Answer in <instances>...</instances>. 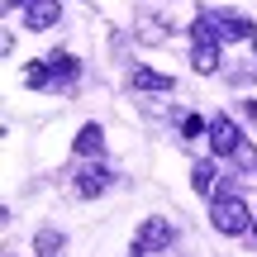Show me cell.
Segmentation results:
<instances>
[{"label": "cell", "instance_id": "cell-1", "mask_svg": "<svg viewBox=\"0 0 257 257\" xmlns=\"http://www.w3.org/2000/svg\"><path fill=\"white\" fill-rule=\"evenodd\" d=\"M210 224H214L219 233H229V238H238V233L252 229V210L238 200V195H214V205H210Z\"/></svg>", "mask_w": 257, "mask_h": 257}, {"label": "cell", "instance_id": "cell-2", "mask_svg": "<svg viewBox=\"0 0 257 257\" xmlns=\"http://www.w3.org/2000/svg\"><path fill=\"white\" fill-rule=\"evenodd\" d=\"M172 243H176V229H172V219H167V214H148V219L138 224V233H134V257L167 252Z\"/></svg>", "mask_w": 257, "mask_h": 257}, {"label": "cell", "instance_id": "cell-3", "mask_svg": "<svg viewBox=\"0 0 257 257\" xmlns=\"http://www.w3.org/2000/svg\"><path fill=\"white\" fill-rule=\"evenodd\" d=\"M210 148H214V157H233L243 148V128L229 119V114H214L210 119Z\"/></svg>", "mask_w": 257, "mask_h": 257}, {"label": "cell", "instance_id": "cell-4", "mask_svg": "<svg viewBox=\"0 0 257 257\" xmlns=\"http://www.w3.org/2000/svg\"><path fill=\"white\" fill-rule=\"evenodd\" d=\"M24 24L34 34H48L53 24H62V0H24Z\"/></svg>", "mask_w": 257, "mask_h": 257}, {"label": "cell", "instance_id": "cell-5", "mask_svg": "<svg viewBox=\"0 0 257 257\" xmlns=\"http://www.w3.org/2000/svg\"><path fill=\"white\" fill-rule=\"evenodd\" d=\"M110 167H100V162H91V167H81V172H76V195H81V200H95V195L100 191H110Z\"/></svg>", "mask_w": 257, "mask_h": 257}, {"label": "cell", "instance_id": "cell-6", "mask_svg": "<svg viewBox=\"0 0 257 257\" xmlns=\"http://www.w3.org/2000/svg\"><path fill=\"white\" fill-rule=\"evenodd\" d=\"M214 24H219V38H252V19L238 10H214Z\"/></svg>", "mask_w": 257, "mask_h": 257}, {"label": "cell", "instance_id": "cell-7", "mask_svg": "<svg viewBox=\"0 0 257 257\" xmlns=\"http://www.w3.org/2000/svg\"><path fill=\"white\" fill-rule=\"evenodd\" d=\"M134 91H176V76H167V72H153V67H134Z\"/></svg>", "mask_w": 257, "mask_h": 257}, {"label": "cell", "instance_id": "cell-8", "mask_svg": "<svg viewBox=\"0 0 257 257\" xmlns=\"http://www.w3.org/2000/svg\"><path fill=\"white\" fill-rule=\"evenodd\" d=\"M219 62H224L219 43H195V48H191V67H195V72H200V76L219 72Z\"/></svg>", "mask_w": 257, "mask_h": 257}, {"label": "cell", "instance_id": "cell-9", "mask_svg": "<svg viewBox=\"0 0 257 257\" xmlns=\"http://www.w3.org/2000/svg\"><path fill=\"white\" fill-rule=\"evenodd\" d=\"M72 148H76L81 157H95V153L105 148V128H100V124H81V134H76Z\"/></svg>", "mask_w": 257, "mask_h": 257}, {"label": "cell", "instance_id": "cell-10", "mask_svg": "<svg viewBox=\"0 0 257 257\" xmlns=\"http://www.w3.org/2000/svg\"><path fill=\"white\" fill-rule=\"evenodd\" d=\"M191 186H195L200 195H214V186H219V167H214V162H195Z\"/></svg>", "mask_w": 257, "mask_h": 257}, {"label": "cell", "instance_id": "cell-11", "mask_svg": "<svg viewBox=\"0 0 257 257\" xmlns=\"http://www.w3.org/2000/svg\"><path fill=\"white\" fill-rule=\"evenodd\" d=\"M34 252L38 257H57V252H62V233H57V229H38L34 233Z\"/></svg>", "mask_w": 257, "mask_h": 257}, {"label": "cell", "instance_id": "cell-12", "mask_svg": "<svg viewBox=\"0 0 257 257\" xmlns=\"http://www.w3.org/2000/svg\"><path fill=\"white\" fill-rule=\"evenodd\" d=\"M48 67H53L57 81H72V76H76V57L72 53H53V57H48Z\"/></svg>", "mask_w": 257, "mask_h": 257}, {"label": "cell", "instance_id": "cell-13", "mask_svg": "<svg viewBox=\"0 0 257 257\" xmlns=\"http://www.w3.org/2000/svg\"><path fill=\"white\" fill-rule=\"evenodd\" d=\"M48 81H53V67H43V62H29V67H24V86H34V91H43Z\"/></svg>", "mask_w": 257, "mask_h": 257}, {"label": "cell", "instance_id": "cell-14", "mask_svg": "<svg viewBox=\"0 0 257 257\" xmlns=\"http://www.w3.org/2000/svg\"><path fill=\"white\" fill-rule=\"evenodd\" d=\"M181 134H186V138H200V134H210V119H200V114H186V119H181Z\"/></svg>", "mask_w": 257, "mask_h": 257}, {"label": "cell", "instance_id": "cell-15", "mask_svg": "<svg viewBox=\"0 0 257 257\" xmlns=\"http://www.w3.org/2000/svg\"><path fill=\"white\" fill-rule=\"evenodd\" d=\"M233 162H238L243 172H257V148H248V143H243L238 153H233Z\"/></svg>", "mask_w": 257, "mask_h": 257}, {"label": "cell", "instance_id": "cell-16", "mask_svg": "<svg viewBox=\"0 0 257 257\" xmlns=\"http://www.w3.org/2000/svg\"><path fill=\"white\" fill-rule=\"evenodd\" d=\"M252 238H257V214H252Z\"/></svg>", "mask_w": 257, "mask_h": 257}]
</instances>
